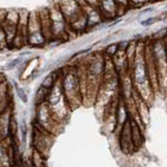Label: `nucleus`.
<instances>
[{"label":"nucleus","mask_w":167,"mask_h":167,"mask_svg":"<svg viewBox=\"0 0 167 167\" xmlns=\"http://www.w3.org/2000/svg\"><path fill=\"white\" fill-rule=\"evenodd\" d=\"M58 6L63 14L67 24L82 11V7L78 4L76 0H62Z\"/></svg>","instance_id":"1"},{"label":"nucleus","mask_w":167,"mask_h":167,"mask_svg":"<svg viewBox=\"0 0 167 167\" xmlns=\"http://www.w3.org/2000/svg\"><path fill=\"white\" fill-rule=\"evenodd\" d=\"M103 69H104L103 62L101 60H94L93 62L90 63L89 67H88V74L93 75V76H97L103 72Z\"/></svg>","instance_id":"2"},{"label":"nucleus","mask_w":167,"mask_h":167,"mask_svg":"<svg viewBox=\"0 0 167 167\" xmlns=\"http://www.w3.org/2000/svg\"><path fill=\"white\" fill-rule=\"evenodd\" d=\"M58 75L59 73L57 71H51L49 74H47V76L44 78L43 82H42V85L41 87L46 89V90H50L54 85H55V82H57V79H58Z\"/></svg>","instance_id":"3"},{"label":"nucleus","mask_w":167,"mask_h":167,"mask_svg":"<svg viewBox=\"0 0 167 167\" xmlns=\"http://www.w3.org/2000/svg\"><path fill=\"white\" fill-rule=\"evenodd\" d=\"M16 89H17V92H18V93H19V95H20V98H23L24 100H26V95H25L24 91H23L21 88H19L17 85H16Z\"/></svg>","instance_id":"4"},{"label":"nucleus","mask_w":167,"mask_h":167,"mask_svg":"<svg viewBox=\"0 0 167 167\" xmlns=\"http://www.w3.org/2000/svg\"><path fill=\"white\" fill-rule=\"evenodd\" d=\"M156 21V18H150V19H147V20H145V21H143L141 24L142 25H144V26H146V25H149V24H153L154 22Z\"/></svg>","instance_id":"5"}]
</instances>
